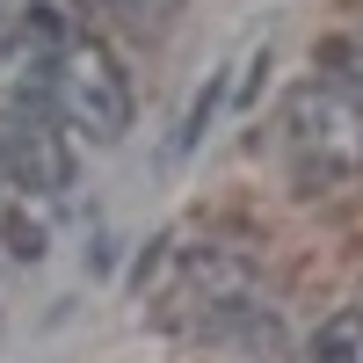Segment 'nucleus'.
I'll use <instances>...</instances> for the list:
<instances>
[{
	"label": "nucleus",
	"mask_w": 363,
	"mask_h": 363,
	"mask_svg": "<svg viewBox=\"0 0 363 363\" xmlns=\"http://www.w3.org/2000/svg\"><path fill=\"white\" fill-rule=\"evenodd\" d=\"M0 174H8V189H37V196H58L73 182V160H66V145H58L51 116L44 124L0 131Z\"/></svg>",
	"instance_id": "20e7f679"
},
{
	"label": "nucleus",
	"mask_w": 363,
	"mask_h": 363,
	"mask_svg": "<svg viewBox=\"0 0 363 363\" xmlns=\"http://www.w3.org/2000/svg\"><path fill=\"white\" fill-rule=\"evenodd\" d=\"M51 116L87 145H116L131 131V80L124 58L102 37H66L58 44V73H51Z\"/></svg>",
	"instance_id": "f257e3e1"
},
{
	"label": "nucleus",
	"mask_w": 363,
	"mask_h": 363,
	"mask_svg": "<svg viewBox=\"0 0 363 363\" xmlns=\"http://www.w3.org/2000/svg\"><path fill=\"white\" fill-rule=\"evenodd\" d=\"M284 138L306 189H327V182L363 174V102L342 80H306L284 109Z\"/></svg>",
	"instance_id": "f03ea898"
},
{
	"label": "nucleus",
	"mask_w": 363,
	"mask_h": 363,
	"mask_svg": "<svg viewBox=\"0 0 363 363\" xmlns=\"http://www.w3.org/2000/svg\"><path fill=\"white\" fill-rule=\"evenodd\" d=\"M102 8H116V0H102Z\"/></svg>",
	"instance_id": "423d86ee"
},
{
	"label": "nucleus",
	"mask_w": 363,
	"mask_h": 363,
	"mask_svg": "<svg viewBox=\"0 0 363 363\" xmlns=\"http://www.w3.org/2000/svg\"><path fill=\"white\" fill-rule=\"evenodd\" d=\"M313 363H363V306H342L320 320L313 335Z\"/></svg>",
	"instance_id": "39448f33"
},
{
	"label": "nucleus",
	"mask_w": 363,
	"mask_h": 363,
	"mask_svg": "<svg viewBox=\"0 0 363 363\" xmlns=\"http://www.w3.org/2000/svg\"><path fill=\"white\" fill-rule=\"evenodd\" d=\"M58 44H66V29H58L51 8H37V22H22L15 37H0V131L44 124V116H51Z\"/></svg>",
	"instance_id": "7ed1b4c3"
}]
</instances>
